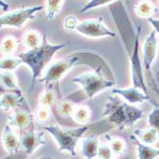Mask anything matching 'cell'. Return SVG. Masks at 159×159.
I'll list each match as a JSON object with an SVG mask.
<instances>
[{
  "mask_svg": "<svg viewBox=\"0 0 159 159\" xmlns=\"http://www.w3.org/2000/svg\"><path fill=\"white\" fill-rule=\"evenodd\" d=\"M2 145L9 154H15L20 150V137L14 129L7 124L2 131Z\"/></svg>",
  "mask_w": 159,
  "mask_h": 159,
  "instance_id": "obj_13",
  "label": "cell"
},
{
  "mask_svg": "<svg viewBox=\"0 0 159 159\" xmlns=\"http://www.w3.org/2000/svg\"><path fill=\"white\" fill-rule=\"evenodd\" d=\"M65 159H68V158H65Z\"/></svg>",
  "mask_w": 159,
  "mask_h": 159,
  "instance_id": "obj_38",
  "label": "cell"
},
{
  "mask_svg": "<svg viewBox=\"0 0 159 159\" xmlns=\"http://www.w3.org/2000/svg\"><path fill=\"white\" fill-rule=\"evenodd\" d=\"M134 10H135V14L139 17L149 18L152 17V16L153 15L155 7L149 0H140V1H138L135 4Z\"/></svg>",
  "mask_w": 159,
  "mask_h": 159,
  "instance_id": "obj_20",
  "label": "cell"
},
{
  "mask_svg": "<svg viewBox=\"0 0 159 159\" xmlns=\"http://www.w3.org/2000/svg\"><path fill=\"white\" fill-rule=\"evenodd\" d=\"M0 9H2L3 11H8L9 10V5L8 3H6L4 0H0Z\"/></svg>",
  "mask_w": 159,
  "mask_h": 159,
  "instance_id": "obj_35",
  "label": "cell"
},
{
  "mask_svg": "<svg viewBox=\"0 0 159 159\" xmlns=\"http://www.w3.org/2000/svg\"><path fill=\"white\" fill-rule=\"evenodd\" d=\"M114 154H113L110 147L107 143L105 144H100L97 158L98 159H113Z\"/></svg>",
  "mask_w": 159,
  "mask_h": 159,
  "instance_id": "obj_30",
  "label": "cell"
},
{
  "mask_svg": "<svg viewBox=\"0 0 159 159\" xmlns=\"http://www.w3.org/2000/svg\"><path fill=\"white\" fill-rule=\"evenodd\" d=\"M42 39L43 35H40L38 31L30 30L27 33H25L23 39H22V43H23V45L28 50H31L39 47L42 43Z\"/></svg>",
  "mask_w": 159,
  "mask_h": 159,
  "instance_id": "obj_19",
  "label": "cell"
},
{
  "mask_svg": "<svg viewBox=\"0 0 159 159\" xmlns=\"http://www.w3.org/2000/svg\"><path fill=\"white\" fill-rule=\"evenodd\" d=\"M7 91H9V90H7V89L4 87V85L2 84V83L0 82V98H1V97L3 96V94L6 93Z\"/></svg>",
  "mask_w": 159,
  "mask_h": 159,
  "instance_id": "obj_36",
  "label": "cell"
},
{
  "mask_svg": "<svg viewBox=\"0 0 159 159\" xmlns=\"http://www.w3.org/2000/svg\"><path fill=\"white\" fill-rule=\"evenodd\" d=\"M0 82L7 90H20L15 72H0Z\"/></svg>",
  "mask_w": 159,
  "mask_h": 159,
  "instance_id": "obj_25",
  "label": "cell"
},
{
  "mask_svg": "<svg viewBox=\"0 0 159 159\" xmlns=\"http://www.w3.org/2000/svg\"><path fill=\"white\" fill-rule=\"evenodd\" d=\"M57 101H58V98H57V94L55 92V90L52 87L47 86L39 96V106L52 108L54 106L57 105V103H58Z\"/></svg>",
  "mask_w": 159,
  "mask_h": 159,
  "instance_id": "obj_23",
  "label": "cell"
},
{
  "mask_svg": "<svg viewBox=\"0 0 159 159\" xmlns=\"http://www.w3.org/2000/svg\"><path fill=\"white\" fill-rule=\"evenodd\" d=\"M143 114L144 111L141 108L121 100L117 95L108 98L103 112V116L107 117L110 123L121 130L131 128L143 117Z\"/></svg>",
  "mask_w": 159,
  "mask_h": 159,
  "instance_id": "obj_3",
  "label": "cell"
},
{
  "mask_svg": "<svg viewBox=\"0 0 159 159\" xmlns=\"http://www.w3.org/2000/svg\"><path fill=\"white\" fill-rule=\"evenodd\" d=\"M113 159H114V158H113Z\"/></svg>",
  "mask_w": 159,
  "mask_h": 159,
  "instance_id": "obj_39",
  "label": "cell"
},
{
  "mask_svg": "<svg viewBox=\"0 0 159 159\" xmlns=\"http://www.w3.org/2000/svg\"><path fill=\"white\" fill-rule=\"evenodd\" d=\"M148 123L151 127L154 128L159 135V106H155L149 114Z\"/></svg>",
  "mask_w": 159,
  "mask_h": 159,
  "instance_id": "obj_31",
  "label": "cell"
},
{
  "mask_svg": "<svg viewBox=\"0 0 159 159\" xmlns=\"http://www.w3.org/2000/svg\"><path fill=\"white\" fill-rule=\"evenodd\" d=\"M42 5H37L28 8L17 9L12 12H8L0 16V29L12 28L20 29L23 27L29 20L35 17V16L43 10Z\"/></svg>",
  "mask_w": 159,
  "mask_h": 159,
  "instance_id": "obj_6",
  "label": "cell"
},
{
  "mask_svg": "<svg viewBox=\"0 0 159 159\" xmlns=\"http://www.w3.org/2000/svg\"><path fill=\"white\" fill-rule=\"evenodd\" d=\"M85 63L92 66L94 70L101 67L106 70L111 71L107 67V63H105L104 60H102L99 56L89 52H80L69 55L66 58L55 61L54 62L50 63L42 76L39 79V81L40 84H45L47 85L55 83L58 84L73 68L80 64Z\"/></svg>",
  "mask_w": 159,
  "mask_h": 159,
  "instance_id": "obj_1",
  "label": "cell"
},
{
  "mask_svg": "<svg viewBox=\"0 0 159 159\" xmlns=\"http://www.w3.org/2000/svg\"><path fill=\"white\" fill-rule=\"evenodd\" d=\"M23 64L19 57H3L0 59V71L1 72H14Z\"/></svg>",
  "mask_w": 159,
  "mask_h": 159,
  "instance_id": "obj_21",
  "label": "cell"
},
{
  "mask_svg": "<svg viewBox=\"0 0 159 159\" xmlns=\"http://www.w3.org/2000/svg\"><path fill=\"white\" fill-rule=\"evenodd\" d=\"M51 116V108L46 107H42V106H39L36 110L35 113H34V118L36 119L37 122L42 124L45 123L49 120Z\"/></svg>",
  "mask_w": 159,
  "mask_h": 159,
  "instance_id": "obj_28",
  "label": "cell"
},
{
  "mask_svg": "<svg viewBox=\"0 0 159 159\" xmlns=\"http://www.w3.org/2000/svg\"><path fill=\"white\" fill-rule=\"evenodd\" d=\"M65 0H45V12L47 19H54L60 14Z\"/></svg>",
  "mask_w": 159,
  "mask_h": 159,
  "instance_id": "obj_24",
  "label": "cell"
},
{
  "mask_svg": "<svg viewBox=\"0 0 159 159\" xmlns=\"http://www.w3.org/2000/svg\"><path fill=\"white\" fill-rule=\"evenodd\" d=\"M132 143L136 146L137 159H157L159 158V149L140 142L133 134L129 136Z\"/></svg>",
  "mask_w": 159,
  "mask_h": 159,
  "instance_id": "obj_16",
  "label": "cell"
},
{
  "mask_svg": "<svg viewBox=\"0 0 159 159\" xmlns=\"http://www.w3.org/2000/svg\"><path fill=\"white\" fill-rule=\"evenodd\" d=\"M76 31L81 35L90 39L101 38H115L116 34L107 28L102 18L87 19L79 22Z\"/></svg>",
  "mask_w": 159,
  "mask_h": 159,
  "instance_id": "obj_8",
  "label": "cell"
},
{
  "mask_svg": "<svg viewBox=\"0 0 159 159\" xmlns=\"http://www.w3.org/2000/svg\"><path fill=\"white\" fill-rule=\"evenodd\" d=\"M107 144L109 145L110 149L114 155L121 156L127 151V144L122 138L119 137H112V136H107Z\"/></svg>",
  "mask_w": 159,
  "mask_h": 159,
  "instance_id": "obj_26",
  "label": "cell"
},
{
  "mask_svg": "<svg viewBox=\"0 0 159 159\" xmlns=\"http://www.w3.org/2000/svg\"><path fill=\"white\" fill-rule=\"evenodd\" d=\"M76 106L71 101H68L67 99L61 100L56 105V108L58 113L62 117H71L73 114V111Z\"/></svg>",
  "mask_w": 159,
  "mask_h": 159,
  "instance_id": "obj_27",
  "label": "cell"
},
{
  "mask_svg": "<svg viewBox=\"0 0 159 159\" xmlns=\"http://www.w3.org/2000/svg\"><path fill=\"white\" fill-rule=\"evenodd\" d=\"M157 46L158 39L156 37V33L154 30L151 32V34L146 38L142 46V54H143V67L147 72H150L152 64L157 57Z\"/></svg>",
  "mask_w": 159,
  "mask_h": 159,
  "instance_id": "obj_10",
  "label": "cell"
},
{
  "mask_svg": "<svg viewBox=\"0 0 159 159\" xmlns=\"http://www.w3.org/2000/svg\"><path fill=\"white\" fill-rule=\"evenodd\" d=\"M140 34H141V27H138L137 32L133 38V44H132V51L130 54V74H131V81L132 85L140 88L145 93L148 94V88L146 84V81L143 73V62H141L140 59Z\"/></svg>",
  "mask_w": 159,
  "mask_h": 159,
  "instance_id": "obj_7",
  "label": "cell"
},
{
  "mask_svg": "<svg viewBox=\"0 0 159 159\" xmlns=\"http://www.w3.org/2000/svg\"><path fill=\"white\" fill-rule=\"evenodd\" d=\"M18 45V40L13 37L8 36L4 38L0 43V52L4 57H12L14 53L16 51Z\"/></svg>",
  "mask_w": 159,
  "mask_h": 159,
  "instance_id": "obj_22",
  "label": "cell"
},
{
  "mask_svg": "<svg viewBox=\"0 0 159 159\" xmlns=\"http://www.w3.org/2000/svg\"><path fill=\"white\" fill-rule=\"evenodd\" d=\"M79 20L75 16H68L63 20V28L67 31H76Z\"/></svg>",
  "mask_w": 159,
  "mask_h": 159,
  "instance_id": "obj_32",
  "label": "cell"
},
{
  "mask_svg": "<svg viewBox=\"0 0 159 159\" xmlns=\"http://www.w3.org/2000/svg\"><path fill=\"white\" fill-rule=\"evenodd\" d=\"M25 105V99L21 90H9L0 98V109L3 111H14Z\"/></svg>",
  "mask_w": 159,
  "mask_h": 159,
  "instance_id": "obj_12",
  "label": "cell"
},
{
  "mask_svg": "<svg viewBox=\"0 0 159 159\" xmlns=\"http://www.w3.org/2000/svg\"><path fill=\"white\" fill-rule=\"evenodd\" d=\"M43 129L52 136L55 142L58 144L61 152L76 156V151L80 140L89 129V126L84 125V126H80L76 129H66L59 125H47V126H44Z\"/></svg>",
  "mask_w": 159,
  "mask_h": 159,
  "instance_id": "obj_4",
  "label": "cell"
},
{
  "mask_svg": "<svg viewBox=\"0 0 159 159\" xmlns=\"http://www.w3.org/2000/svg\"><path fill=\"white\" fill-rule=\"evenodd\" d=\"M68 44H69L68 41L65 43H57V44L50 43L47 40L46 36L43 35L42 43L39 47L35 49L27 50L19 54L18 57L21 59L23 64L27 65L32 72L30 91H32L34 86H35L37 80H39L42 76L45 69L49 66L54 56L59 51L66 47Z\"/></svg>",
  "mask_w": 159,
  "mask_h": 159,
  "instance_id": "obj_2",
  "label": "cell"
},
{
  "mask_svg": "<svg viewBox=\"0 0 159 159\" xmlns=\"http://www.w3.org/2000/svg\"><path fill=\"white\" fill-rule=\"evenodd\" d=\"M38 159H54V158L52 156H50V155H44V156H42L40 158H38Z\"/></svg>",
  "mask_w": 159,
  "mask_h": 159,
  "instance_id": "obj_37",
  "label": "cell"
},
{
  "mask_svg": "<svg viewBox=\"0 0 159 159\" xmlns=\"http://www.w3.org/2000/svg\"><path fill=\"white\" fill-rule=\"evenodd\" d=\"M154 81L156 83V85H157V94H158V98H159V71H155L154 72Z\"/></svg>",
  "mask_w": 159,
  "mask_h": 159,
  "instance_id": "obj_34",
  "label": "cell"
},
{
  "mask_svg": "<svg viewBox=\"0 0 159 159\" xmlns=\"http://www.w3.org/2000/svg\"><path fill=\"white\" fill-rule=\"evenodd\" d=\"M111 92L113 95L119 96L120 98H122L124 101H126L127 103L130 105L141 104L146 101H151L149 94L145 93L143 90L135 87L133 85L130 87H126V88L115 87L111 90Z\"/></svg>",
  "mask_w": 159,
  "mask_h": 159,
  "instance_id": "obj_11",
  "label": "cell"
},
{
  "mask_svg": "<svg viewBox=\"0 0 159 159\" xmlns=\"http://www.w3.org/2000/svg\"><path fill=\"white\" fill-rule=\"evenodd\" d=\"M148 21L152 24V26L153 27L154 32L156 33V35L159 36V18H154V17H149L148 18Z\"/></svg>",
  "mask_w": 159,
  "mask_h": 159,
  "instance_id": "obj_33",
  "label": "cell"
},
{
  "mask_svg": "<svg viewBox=\"0 0 159 159\" xmlns=\"http://www.w3.org/2000/svg\"><path fill=\"white\" fill-rule=\"evenodd\" d=\"M100 140L97 136L91 135L81 139V153L85 159H95L100 147Z\"/></svg>",
  "mask_w": 159,
  "mask_h": 159,
  "instance_id": "obj_15",
  "label": "cell"
},
{
  "mask_svg": "<svg viewBox=\"0 0 159 159\" xmlns=\"http://www.w3.org/2000/svg\"><path fill=\"white\" fill-rule=\"evenodd\" d=\"M34 115L28 110L24 109H16L11 112L8 118V125L13 129H26L29 125L33 122Z\"/></svg>",
  "mask_w": 159,
  "mask_h": 159,
  "instance_id": "obj_14",
  "label": "cell"
},
{
  "mask_svg": "<svg viewBox=\"0 0 159 159\" xmlns=\"http://www.w3.org/2000/svg\"><path fill=\"white\" fill-rule=\"evenodd\" d=\"M46 144L44 132L31 129L22 133L20 137V147L23 149L25 155L30 156L35 153L40 147Z\"/></svg>",
  "mask_w": 159,
  "mask_h": 159,
  "instance_id": "obj_9",
  "label": "cell"
},
{
  "mask_svg": "<svg viewBox=\"0 0 159 159\" xmlns=\"http://www.w3.org/2000/svg\"><path fill=\"white\" fill-rule=\"evenodd\" d=\"M71 118L76 124L80 125V126L88 125L90 119H91V110H90V108L87 106L84 105L76 106Z\"/></svg>",
  "mask_w": 159,
  "mask_h": 159,
  "instance_id": "obj_18",
  "label": "cell"
},
{
  "mask_svg": "<svg viewBox=\"0 0 159 159\" xmlns=\"http://www.w3.org/2000/svg\"><path fill=\"white\" fill-rule=\"evenodd\" d=\"M115 0H90V1L85 4L81 10L79 11V14H84V13H86L90 10H93V9H96V8H99V7H103V6H106L107 4H110L112 2H114Z\"/></svg>",
  "mask_w": 159,
  "mask_h": 159,
  "instance_id": "obj_29",
  "label": "cell"
},
{
  "mask_svg": "<svg viewBox=\"0 0 159 159\" xmlns=\"http://www.w3.org/2000/svg\"><path fill=\"white\" fill-rule=\"evenodd\" d=\"M133 135L140 142L147 144V145H150V146L155 144L157 142L158 137H159L158 132L152 127H150L148 129H136L133 131Z\"/></svg>",
  "mask_w": 159,
  "mask_h": 159,
  "instance_id": "obj_17",
  "label": "cell"
},
{
  "mask_svg": "<svg viewBox=\"0 0 159 159\" xmlns=\"http://www.w3.org/2000/svg\"><path fill=\"white\" fill-rule=\"evenodd\" d=\"M103 72H107L112 76L111 71L104 68H97L94 71H86L80 74L71 80V83L78 84L84 92L86 99H92L101 92L105 91L115 85V81L109 78H106Z\"/></svg>",
  "mask_w": 159,
  "mask_h": 159,
  "instance_id": "obj_5",
  "label": "cell"
}]
</instances>
